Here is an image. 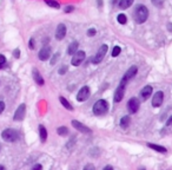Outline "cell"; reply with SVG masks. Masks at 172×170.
Returning <instances> with one entry per match:
<instances>
[{
  "instance_id": "6da1fadb",
  "label": "cell",
  "mask_w": 172,
  "mask_h": 170,
  "mask_svg": "<svg viewBox=\"0 0 172 170\" xmlns=\"http://www.w3.org/2000/svg\"><path fill=\"white\" fill-rule=\"evenodd\" d=\"M133 18H134V21L137 24H143L146 21V19L149 18V10L146 6L144 5H138L136 7V11L133 12Z\"/></svg>"
},
{
  "instance_id": "7a4b0ae2",
  "label": "cell",
  "mask_w": 172,
  "mask_h": 170,
  "mask_svg": "<svg viewBox=\"0 0 172 170\" xmlns=\"http://www.w3.org/2000/svg\"><path fill=\"white\" fill-rule=\"evenodd\" d=\"M92 110H93V113L97 115V116H98V115H104L105 112H107V110H109V104H107V102H106L105 99L97 100V102L94 103Z\"/></svg>"
},
{
  "instance_id": "3957f363",
  "label": "cell",
  "mask_w": 172,
  "mask_h": 170,
  "mask_svg": "<svg viewBox=\"0 0 172 170\" xmlns=\"http://www.w3.org/2000/svg\"><path fill=\"white\" fill-rule=\"evenodd\" d=\"M1 137H2L4 141L12 143V142H15L19 138V135H18V131L14 130V129H6V130L2 131Z\"/></svg>"
},
{
  "instance_id": "277c9868",
  "label": "cell",
  "mask_w": 172,
  "mask_h": 170,
  "mask_svg": "<svg viewBox=\"0 0 172 170\" xmlns=\"http://www.w3.org/2000/svg\"><path fill=\"white\" fill-rule=\"evenodd\" d=\"M107 45H101L100 47H99V50H98V52L96 53V56H94V58L92 59V61H93V64H98V63H100L101 60L104 59V57H105V55H106V52H107Z\"/></svg>"
},
{
  "instance_id": "5b68a950",
  "label": "cell",
  "mask_w": 172,
  "mask_h": 170,
  "mask_svg": "<svg viewBox=\"0 0 172 170\" xmlns=\"http://www.w3.org/2000/svg\"><path fill=\"white\" fill-rule=\"evenodd\" d=\"M125 84H126V82L121 79L120 84H119V86L117 87V90H115V103L120 102V100L123 99V97H124V93H125Z\"/></svg>"
},
{
  "instance_id": "8992f818",
  "label": "cell",
  "mask_w": 172,
  "mask_h": 170,
  "mask_svg": "<svg viewBox=\"0 0 172 170\" xmlns=\"http://www.w3.org/2000/svg\"><path fill=\"white\" fill-rule=\"evenodd\" d=\"M85 52L84 51H77L74 55H73V58H72V65H74V66H79L83 61H84V59H85Z\"/></svg>"
},
{
  "instance_id": "52a82bcc",
  "label": "cell",
  "mask_w": 172,
  "mask_h": 170,
  "mask_svg": "<svg viewBox=\"0 0 172 170\" xmlns=\"http://www.w3.org/2000/svg\"><path fill=\"white\" fill-rule=\"evenodd\" d=\"M25 112H26V105L25 104H20L17 109L14 113V121H23L25 118Z\"/></svg>"
},
{
  "instance_id": "ba28073f",
  "label": "cell",
  "mask_w": 172,
  "mask_h": 170,
  "mask_svg": "<svg viewBox=\"0 0 172 170\" xmlns=\"http://www.w3.org/2000/svg\"><path fill=\"white\" fill-rule=\"evenodd\" d=\"M127 109H129L130 113H136L139 109V100L136 97H132L127 103Z\"/></svg>"
},
{
  "instance_id": "9c48e42d",
  "label": "cell",
  "mask_w": 172,
  "mask_h": 170,
  "mask_svg": "<svg viewBox=\"0 0 172 170\" xmlns=\"http://www.w3.org/2000/svg\"><path fill=\"white\" fill-rule=\"evenodd\" d=\"M163 99H164V93L161 91H158L153 95L152 98V106L153 108H159L163 104Z\"/></svg>"
},
{
  "instance_id": "30bf717a",
  "label": "cell",
  "mask_w": 172,
  "mask_h": 170,
  "mask_svg": "<svg viewBox=\"0 0 172 170\" xmlns=\"http://www.w3.org/2000/svg\"><path fill=\"white\" fill-rule=\"evenodd\" d=\"M88 97H90V89H88V86H83V87L79 90L78 95H77V99H78L79 102H84V100H86Z\"/></svg>"
},
{
  "instance_id": "8fae6325",
  "label": "cell",
  "mask_w": 172,
  "mask_h": 170,
  "mask_svg": "<svg viewBox=\"0 0 172 170\" xmlns=\"http://www.w3.org/2000/svg\"><path fill=\"white\" fill-rule=\"evenodd\" d=\"M72 125L74 129H77L79 132H83V134H91V129H88L87 127H85L83 123L78 122V121H72Z\"/></svg>"
},
{
  "instance_id": "7c38bea8",
  "label": "cell",
  "mask_w": 172,
  "mask_h": 170,
  "mask_svg": "<svg viewBox=\"0 0 172 170\" xmlns=\"http://www.w3.org/2000/svg\"><path fill=\"white\" fill-rule=\"evenodd\" d=\"M65 36H66V26L64 24H59L56 30V38L58 40H61L65 38Z\"/></svg>"
},
{
  "instance_id": "4fadbf2b",
  "label": "cell",
  "mask_w": 172,
  "mask_h": 170,
  "mask_svg": "<svg viewBox=\"0 0 172 170\" xmlns=\"http://www.w3.org/2000/svg\"><path fill=\"white\" fill-rule=\"evenodd\" d=\"M50 56H51V47L50 46H44L43 49L39 51V55H38L40 60H47L50 58Z\"/></svg>"
},
{
  "instance_id": "5bb4252c",
  "label": "cell",
  "mask_w": 172,
  "mask_h": 170,
  "mask_svg": "<svg viewBox=\"0 0 172 170\" xmlns=\"http://www.w3.org/2000/svg\"><path fill=\"white\" fill-rule=\"evenodd\" d=\"M137 72H138V68L137 66H131L129 70L126 71V73L124 74V77H123V80H125V82H127V80H130L131 78H133L136 74H137Z\"/></svg>"
},
{
  "instance_id": "9a60e30c",
  "label": "cell",
  "mask_w": 172,
  "mask_h": 170,
  "mask_svg": "<svg viewBox=\"0 0 172 170\" xmlns=\"http://www.w3.org/2000/svg\"><path fill=\"white\" fill-rule=\"evenodd\" d=\"M152 95V87L150 86V85H147V86H145L143 90L140 91V96H142V98L144 100H146V99L150 98V96Z\"/></svg>"
},
{
  "instance_id": "2e32d148",
  "label": "cell",
  "mask_w": 172,
  "mask_h": 170,
  "mask_svg": "<svg viewBox=\"0 0 172 170\" xmlns=\"http://www.w3.org/2000/svg\"><path fill=\"white\" fill-rule=\"evenodd\" d=\"M32 73H33V79L35 80V83L38 85H44V79H43V77L40 76L39 71L37 70V69H33Z\"/></svg>"
},
{
  "instance_id": "e0dca14e",
  "label": "cell",
  "mask_w": 172,
  "mask_h": 170,
  "mask_svg": "<svg viewBox=\"0 0 172 170\" xmlns=\"http://www.w3.org/2000/svg\"><path fill=\"white\" fill-rule=\"evenodd\" d=\"M147 146H149V148H151V149H153V150H156V151H158V153H161V154H165V153H166V148H164V146H161V145H157V144L149 143V144H147Z\"/></svg>"
},
{
  "instance_id": "ac0fdd59",
  "label": "cell",
  "mask_w": 172,
  "mask_h": 170,
  "mask_svg": "<svg viewBox=\"0 0 172 170\" xmlns=\"http://www.w3.org/2000/svg\"><path fill=\"white\" fill-rule=\"evenodd\" d=\"M78 46H79V44L77 42H73L72 44L69 45V49H67V53L72 56V55H74L77 51H78Z\"/></svg>"
},
{
  "instance_id": "d6986e66",
  "label": "cell",
  "mask_w": 172,
  "mask_h": 170,
  "mask_svg": "<svg viewBox=\"0 0 172 170\" xmlns=\"http://www.w3.org/2000/svg\"><path fill=\"white\" fill-rule=\"evenodd\" d=\"M133 1H134V0H120L119 7L123 8V10H126V8H129L130 6L133 4Z\"/></svg>"
},
{
  "instance_id": "ffe728a7",
  "label": "cell",
  "mask_w": 172,
  "mask_h": 170,
  "mask_svg": "<svg viewBox=\"0 0 172 170\" xmlns=\"http://www.w3.org/2000/svg\"><path fill=\"white\" fill-rule=\"evenodd\" d=\"M130 122H131L130 116H124V117L120 119V127L123 128V129H126V128L130 125Z\"/></svg>"
},
{
  "instance_id": "44dd1931",
  "label": "cell",
  "mask_w": 172,
  "mask_h": 170,
  "mask_svg": "<svg viewBox=\"0 0 172 170\" xmlns=\"http://www.w3.org/2000/svg\"><path fill=\"white\" fill-rule=\"evenodd\" d=\"M39 134H40V140L41 142H45L47 138V131L44 125H39Z\"/></svg>"
},
{
  "instance_id": "7402d4cb",
  "label": "cell",
  "mask_w": 172,
  "mask_h": 170,
  "mask_svg": "<svg viewBox=\"0 0 172 170\" xmlns=\"http://www.w3.org/2000/svg\"><path fill=\"white\" fill-rule=\"evenodd\" d=\"M45 2L48 5V6H51V7H53V8H59L60 7V4L56 1V0H45Z\"/></svg>"
},
{
  "instance_id": "603a6c76",
  "label": "cell",
  "mask_w": 172,
  "mask_h": 170,
  "mask_svg": "<svg viewBox=\"0 0 172 170\" xmlns=\"http://www.w3.org/2000/svg\"><path fill=\"white\" fill-rule=\"evenodd\" d=\"M117 20H118V23L119 24H121V25H124V24H126V21H127V18H126V15L123 13H120L118 17H117Z\"/></svg>"
},
{
  "instance_id": "cb8c5ba5",
  "label": "cell",
  "mask_w": 172,
  "mask_h": 170,
  "mask_svg": "<svg viewBox=\"0 0 172 170\" xmlns=\"http://www.w3.org/2000/svg\"><path fill=\"white\" fill-rule=\"evenodd\" d=\"M57 132H58V135H60V136H66L67 132H69V130H67L66 127H60V128H58Z\"/></svg>"
},
{
  "instance_id": "d4e9b609",
  "label": "cell",
  "mask_w": 172,
  "mask_h": 170,
  "mask_svg": "<svg viewBox=\"0 0 172 170\" xmlns=\"http://www.w3.org/2000/svg\"><path fill=\"white\" fill-rule=\"evenodd\" d=\"M59 99H60V102L63 103V105H64V106H65L66 109H69V110H73V106H72L71 104H70V103H69V102H67L66 99L64 98V97H60Z\"/></svg>"
},
{
  "instance_id": "484cf974",
  "label": "cell",
  "mask_w": 172,
  "mask_h": 170,
  "mask_svg": "<svg viewBox=\"0 0 172 170\" xmlns=\"http://www.w3.org/2000/svg\"><path fill=\"white\" fill-rule=\"evenodd\" d=\"M120 52H121V49L119 46H115V49L112 51V57H118L120 55Z\"/></svg>"
},
{
  "instance_id": "4316f807",
  "label": "cell",
  "mask_w": 172,
  "mask_h": 170,
  "mask_svg": "<svg viewBox=\"0 0 172 170\" xmlns=\"http://www.w3.org/2000/svg\"><path fill=\"white\" fill-rule=\"evenodd\" d=\"M151 1H152V4H153L155 6H157V7H161L163 4H164V0H151Z\"/></svg>"
},
{
  "instance_id": "83f0119b",
  "label": "cell",
  "mask_w": 172,
  "mask_h": 170,
  "mask_svg": "<svg viewBox=\"0 0 172 170\" xmlns=\"http://www.w3.org/2000/svg\"><path fill=\"white\" fill-rule=\"evenodd\" d=\"M5 64H6V58L4 55H0V69H2L5 66Z\"/></svg>"
},
{
  "instance_id": "f1b7e54d",
  "label": "cell",
  "mask_w": 172,
  "mask_h": 170,
  "mask_svg": "<svg viewBox=\"0 0 172 170\" xmlns=\"http://www.w3.org/2000/svg\"><path fill=\"white\" fill-rule=\"evenodd\" d=\"M59 56H60L59 53H56V55L53 56V58L51 59V65H54V64H56V61H57V60H58V58H59Z\"/></svg>"
},
{
  "instance_id": "f546056e",
  "label": "cell",
  "mask_w": 172,
  "mask_h": 170,
  "mask_svg": "<svg viewBox=\"0 0 172 170\" xmlns=\"http://www.w3.org/2000/svg\"><path fill=\"white\" fill-rule=\"evenodd\" d=\"M84 170H96V168H94V165H93L92 163H88V164H86L85 165Z\"/></svg>"
},
{
  "instance_id": "4dcf8cb0",
  "label": "cell",
  "mask_w": 172,
  "mask_h": 170,
  "mask_svg": "<svg viewBox=\"0 0 172 170\" xmlns=\"http://www.w3.org/2000/svg\"><path fill=\"white\" fill-rule=\"evenodd\" d=\"M67 69H69V68H67L66 65H64V66H61V68L59 69V74H64V73H65V72L67 71Z\"/></svg>"
},
{
  "instance_id": "1f68e13d",
  "label": "cell",
  "mask_w": 172,
  "mask_h": 170,
  "mask_svg": "<svg viewBox=\"0 0 172 170\" xmlns=\"http://www.w3.org/2000/svg\"><path fill=\"white\" fill-rule=\"evenodd\" d=\"M87 34H88L90 37H92V36H94V34H96V30H94V28H90V30L87 31Z\"/></svg>"
},
{
  "instance_id": "d6a6232c",
  "label": "cell",
  "mask_w": 172,
  "mask_h": 170,
  "mask_svg": "<svg viewBox=\"0 0 172 170\" xmlns=\"http://www.w3.org/2000/svg\"><path fill=\"white\" fill-rule=\"evenodd\" d=\"M13 56H14L15 58H19V56H20V51H19L18 49H15L14 51H13Z\"/></svg>"
},
{
  "instance_id": "836d02e7",
  "label": "cell",
  "mask_w": 172,
  "mask_h": 170,
  "mask_svg": "<svg viewBox=\"0 0 172 170\" xmlns=\"http://www.w3.org/2000/svg\"><path fill=\"white\" fill-rule=\"evenodd\" d=\"M73 10H74V7H73V6H67V7L65 8V12H66V13H69V12H72Z\"/></svg>"
},
{
  "instance_id": "e575fe53",
  "label": "cell",
  "mask_w": 172,
  "mask_h": 170,
  "mask_svg": "<svg viewBox=\"0 0 172 170\" xmlns=\"http://www.w3.org/2000/svg\"><path fill=\"white\" fill-rule=\"evenodd\" d=\"M43 169V167L40 165V164H35L33 168H32V170H41Z\"/></svg>"
},
{
  "instance_id": "d590c367",
  "label": "cell",
  "mask_w": 172,
  "mask_h": 170,
  "mask_svg": "<svg viewBox=\"0 0 172 170\" xmlns=\"http://www.w3.org/2000/svg\"><path fill=\"white\" fill-rule=\"evenodd\" d=\"M29 49H32V50L34 49V39L33 38L29 40Z\"/></svg>"
},
{
  "instance_id": "8d00e7d4",
  "label": "cell",
  "mask_w": 172,
  "mask_h": 170,
  "mask_svg": "<svg viewBox=\"0 0 172 170\" xmlns=\"http://www.w3.org/2000/svg\"><path fill=\"white\" fill-rule=\"evenodd\" d=\"M4 109H5V103H4V102H0V113L4 111Z\"/></svg>"
},
{
  "instance_id": "74e56055",
  "label": "cell",
  "mask_w": 172,
  "mask_h": 170,
  "mask_svg": "<svg viewBox=\"0 0 172 170\" xmlns=\"http://www.w3.org/2000/svg\"><path fill=\"white\" fill-rule=\"evenodd\" d=\"M172 124V116L167 119V122H166V125H171Z\"/></svg>"
},
{
  "instance_id": "f35d334b",
  "label": "cell",
  "mask_w": 172,
  "mask_h": 170,
  "mask_svg": "<svg viewBox=\"0 0 172 170\" xmlns=\"http://www.w3.org/2000/svg\"><path fill=\"white\" fill-rule=\"evenodd\" d=\"M103 170H113V168H112L111 165H106V167H105Z\"/></svg>"
},
{
  "instance_id": "ab89813d",
  "label": "cell",
  "mask_w": 172,
  "mask_h": 170,
  "mask_svg": "<svg viewBox=\"0 0 172 170\" xmlns=\"http://www.w3.org/2000/svg\"><path fill=\"white\" fill-rule=\"evenodd\" d=\"M0 170H6V169H5V167H2V165H0Z\"/></svg>"
},
{
  "instance_id": "60d3db41",
  "label": "cell",
  "mask_w": 172,
  "mask_h": 170,
  "mask_svg": "<svg viewBox=\"0 0 172 170\" xmlns=\"http://www.w3.org/2000/svg\"><path fill=\"white\" fill-rule=\"evenodd\" d=\"M140 170H144V169H140Z\"/></svg>"
}]
</instances>
